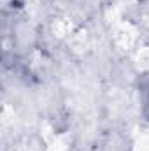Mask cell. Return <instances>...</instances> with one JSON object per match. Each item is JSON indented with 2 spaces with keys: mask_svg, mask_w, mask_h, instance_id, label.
Returning a JSON list of instances; mask_svg holds the SVG:
<instances>
[{
  "mask_svg": "<svg viewBox=\"0 0 149 151\" xmlns=\"http://www.w3.org/2000/svg\"><path fill=\"white\" fill-rule=\"evenodd\" d=\"M144 106H146V116L149 118V83H148V86H146V99H144Z\"/></svg>",
  "mask_w": 149,
  "mask_h": 151,
  "instance_id": "obj_1",
  "label": "cell"
}]
</instances>
